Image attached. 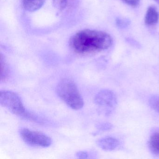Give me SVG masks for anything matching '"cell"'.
I'll use <instances>...</instances> for the list:
<instances>
[{
	"mask_svg": "<svg viewBox=\"0 0 159 159\" xmlns=\"http://www.w3.org/2000/svg\"><path fill=\"white\" fill-rule=\"evenodd\" d=\"M159 16L155 7L150 6L148 8L145 17V23L148 26H153L158 23Z\"/></svg>",
	"mask_w": 159,
	"mask_h": 159,
	"instance_id": "obj_7",
	"label": "cell"
},
{
	"mask_svg": "<svg viewBox=\"0 0 159 159\" xmlns=\"http://www.w3.org/2000/svg\"><path fill=\"white\" fill-rule=\"evenodd\" d=\"M97 145L104 150L112 151L119 147L120 142L114 138L107 137L98 139L97 141Z\"/></svg>",
	"mask_w": 159,
	"mask_h": 159,
	"instance_id": "obj_6",
	"label": "cell"
},
{
	"mask_svg": "<svg viewBox=\"0 0 159 159\" xmlns=\"http://www.w3.org/2000/svg\"><path fill=\"white\" fill-rule=\"evenodd\" d=\"M148 148L152 154L159 155V130L153 132L150 137Z\"/></svg>",
	"mask_w": 159,
	"mask_h": 159,
	"instance_id": "obj_8",
	"label": "cell"
},
{
	"mask_svg": "<svg viewBox=\"0 0 159 159\" xmlns=\"http://www.w3.org/2000/svg\"><path fill=\"white\" fill-rule=\"evenodd\" d=\"M149 104L151 107L159 113V95H153L149 99Z\"/></svg>",
	"mask_w": 159,
	"mask_h": 159,
	"instance_id": "obj_10",
	"label": "cell"
},
{
	"mask_svg": "<svg viewBox=\"0 0 159 159\" xmlns=\"http://www.w3.org/2000/svg\"><path fill=\"white\" fill-rule=\"evenodd\" d=\"M56 92L58 97L72 109L78 110L83 107V98L72 80L68 78L61 80L57 86Z\"/></svg>",
	"mask_w": 159,
	"mask_h": 159,
	"instance_id": "obj_2",
	"label": "cell"
},
{
	"mask_svg": "<svg viewBox=\"0 0 159 159\" xmlns=\"http://www.w3.org/2000/svg\"><path fill=\"white\" fill-rule=\"evenodd\" d=\"M98 130L102 131H107L111 130L112 128V125L109 123H101L96 125Z\"/></svg>",
	"mask_w": 159,
	"mask_h": 159,
	"instance_id": "obj_12",
	"label": "cell"
},
{
	"mask_svg": "<svg viewBox=\"0 0 159 159\" xmlns=\"http://www.w3.org/2000/svg\"><path fill=\"white\" fill-rule=\"evenodd\" d=\"M70 42L75 52L86 54L108 49L112 44V40L110 35L106 32L87 29L76 33Z\"/></svg>",
	"mask_w": 159,
	"mask_h": 159,
	"instance_id": "obj_1",
	"label": "cell"
},
{
	"mask_svg": "<svg viewBox=\"0 0 159 159\" xmlns=\"http://www.w3.org/2000/svg\"><path fill=\"white\" fill-rule=\"evenodd\" d=\"M20 135L24 141L30 146L47 148L52 144V139L47 135L27 128L20 129Z\"/></svg>",
	"mask_w": 159,
	"mask_h": 159,
	"instance_id": "obj_4",
	"label": "cell"
},
{
	"mask_svg": "<svg viewBox=\"0 0 159 159\" xmlns=\"http://www.w3.org/2000/svg\"><path fill=\"white\" fill-rule=\"evenodd\" d=\"M9 71L8 67L4 60L1 56V81L5 80L8 77Z\"/></svg>",
	"mask_w": 159,
	"mask_h": 159,
	"instance_id": "obj_9",
	"label": "cell"
},
{
	"mask_svg": "<svg viewBox=\"0 0 159 159\" xmlns=\"http://www.w3.org/2000/svg\"><path fill=\"white\" fill-rule=\"evenodd\" d=\"M125 3L133 7H136L139 4L140 0H122Z\"/></svg>",
	"mask_w": 159,
	"mask_h": 159,
	"instance_id": "obj_13",
	"label": "cell"
},
{
	"mask_svg": "<svg viewBox=\"0 0 159 159\" xmlns=\"http://www.w3.org/2000/svg\"><path fill=\"white\" fill-rule=\"evenodd\" d=\"M0 104L12 113L20 118L33 121H39L38 117L27 110L20 97L12 91H1Z\"/></svg>",
	"mask_w": 159,
	"mask_h": 159,
	"instance_id": "obj_3",
	"label": "cell"
},
{
	"mask_svg": "<svg viewBox=\"0 0 159 159\" xmlns=\"http://www.w3.org/2000/svg\"><path fill=\"white\" fill-rule=\"evenodd\" d=\"M53 4L55 8L62 11L66 7L67 0H53Z\"/></svg>",
	"mask_w": 159,
	"mask_h": 159,
	"instance_id": "obj_11",
	"label": "cell"
},
{
	"mask_svg": "<svg viewBox=\"0 0 159 159\" xmlns=\"http://www.w3.org/2000/svg\"><path fill=\"white\" fill-rule=\"evenodd\" d=\"M155 2H157L158 4H159V0H154Z\"/></svg>",
	"mask_w": 159,
	"mask_h": 159,
	"instance_id": "obj_15",
	"label": "cell"
},
{
	"mask_svg": "<svg viewBox=\"0 0 159 159\" xmlns=\"http://www.w3.org/2000/svg\"><path fill=\"white\" fill-rule=\"evenodd\" d=\"M88 155L87 152L85 151H79L76 154L77 158L79 159H87Z\"/></svg>",
	"mask_w": 159,
	"mask_h": 159,
	"instance_id": "obj_14",
	"label": "cell"
},
{
	"mask_svg": "<svg viewBox=\"0 0 159 159\" xmlns=\"http://www.w3.org/2000/svg\"><path fill=\"white\" fill-rule=\"evenodd\" d=\"M25 1V0H22V1Z\"/></svg>",
	"mask_w": 159,
	"mask_h": 159,
	"instance_id": "obj_16",
	"label": "cell"
},
{
	"mask_svg": "<svg viewBox=\"0 0 159 159\" xmlns=\"http://www.w3.org/2000/svg\"><path fill=\"white\" fill-rule=\"evenodd\" d=\"M94 101L98 106L113 107L117 104V98L113 92L105 89L101 90L96 95Z\"/></svg>",
	"mask_w": 159,
	"mask_h": 159,
	"instance_id": "obj_5",
	"label": "cell"
}]
</instances>
